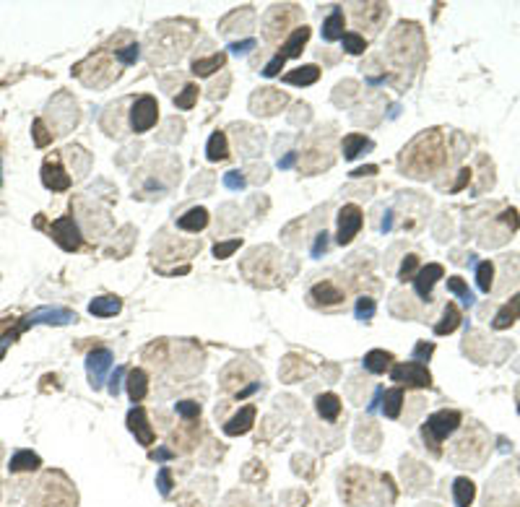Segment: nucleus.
<instances>
[{
  "mask_svg": "<svg viewBox=\"0 0 520 507\" xmlns=\"http://www.w3.org/2000/svg\"><path fill=\"white\" fill-rule=\"evenodd\" d=\"M445 162V149H443V136L440 130H429L409 146V151H403L401 167L409 169L411 177H427L434 172L440 164Z\"/></svg>",
  "mask_w": 520,
  "mask_h": 507,
  "instance_id": "f257e3e1",
  "label": "nucleus"
},
{
  "mask_svg": "<svg viewBox=\"0 0 520 507\" xmlns=\"http://www.w3.org/2000/svg\"><path fill=\"white\" fill-rule=\"evenodd\" d=\"M461 411H453V409H443V411H434L429 419L422 424V437L424 443L429 445V450H432L434 455H440L443 450H440V445L453 434L458 427H461Z\"/></svg>",
  "mask_w": 520,
  "mask_h": 507,
  "instance_id": "f03ea898",
  "label": "nucleus"
},
{
  "mask_svg": "<svg viewBox=\"0 0 520 507\" xmlns=\"http://www.w3.org/2000/svg\"><path fill=\"white\" fill-rule=\"evenodd\" d=\"M390 380L401 382L406 388H429L432 385V375L424 367L422 362H401L396 367H390Z\"/></svg>",
  "mask_w": 520,
  "mask_h": 507,
  "instance_id": "7ed1b4c3",
  "label": "nucleus"
},
{
  "mask_svg": "<svg viewBox=\"0 0 520 507\" xmlns=\"http://www.w3.org/2000/svg\"><path fill=\"white\" fill-rule=\"evenodd\" d=\"M130 130L133 133H146V130H151L154 125H156V120H159V104H156V99L154 97H138L136 102H133V107H130Z\"/></svg>",
  "mask_w": 520,
  "mask_h": 507,
  "instance_id": "20e7f679",
  "label": "nucleus"
},
{
  "mask_svg": "<svg viewBox=\"0 0 520 507\" xmlns=\"http://www.w3.org/2000/svg\"><path fill=\"white\" fill-rule=\"evenodd\" d=\"M68 323H76V313L68 310V307H39L24 317L19 323V333L32 328V325H68Z\"/></svg>",
  "mask_w": 520,
  "mask_h": 507,
  "instance_id": "39448f33",
  "label": "nucleus"
},
{
  "mask_svg": "<svg viewBox=\"0 0 520 507\" xmlns=\"http://www.w3.org/2000/svg\"><path fill=\"white\" fill-rule=\"evenodd\" d=\"M364 224V216H362V208L357 203H346L341 211H338V229H336V242L344 248V245H351L354 237L359 234V229Z\"/></svg>",
  "mask_w": 520,
  "mask_h": 507,
  "instance_id": "423d86ee",
  "label": "nucleus"
},
{
  "mask_svg": "<svg viewBox=\"0 0 520 507\" xmlns=\"http://www.w3.org/2000/svg\"><path fill=\"white\" fill-rule=\"evenodd\" d=\"M50 234H53L55 242H57L63 250H68V252L78 250L81 248V242H84V239H81V229H78L73 216H60L57 221H53Z\"/></svg>",
  "mask_w": 520,
  "mask_h": 507,
  "instance_id": "0eeeda50",
  "label": "nucleus"
},
{
  "mask_svg": "<svg viewBox=\"0 0 520 507\" xmlns=\"http://www.w3.org/2000/svg\"><path fill=\"white\" fill-rule=\"evenodd\" d=\"M286 102H289V97L286 94H281L279 89H258L252 97H250V109L255 112V115H276V112H281L284 107H286Z\"/></svg>",
  "mask_w": 520,
  "mask_h": 507,
  "instance_id": "6e6552de",
  "label": "nucleus"
},
{
  "mask_svg": "<svg viewBox=\"0 0 520 507\" xmlns=\"http://www.w3.org/2000/svg\"><path fill=\"white\" fill-rule=\"evenodd\" d=\"M112 369V351L109 349H94L86 356V372H89V382L91 388L99 390L102 382L107 380V372Z\"/></svg>",
  "mask_w": 520,
  "mask_h": 507,
  "instance_id": "1a4fd4ad",
  "label": "nucleus"
},
{
  "mask_svg": "<svg viewBox=\"0 0 520 507\" xmlns=\"http://www.w3.org/2000/svg\"><path fill=\"white\" fill-rule=\"evenodd\" d=\"M440 279H445V268L440 266V263H427L424 268L416 270V276H414V292L419 294L422 299H432V289L434 284Z\"/></svg>",
  "mask_w": 520,
  "mask_h": 507,
  "instance_id": "9d476101",
  "label": "nucleus"
},
{
  "mask_svg": "<svg viewBox=\"0 0 520 507\" xmlns=\"http://www.w3.org/2000/svg\"><path fill=\"white\" fill-rule=\"evenodd\" d=\"M294 16H297V6H273V11L268 13V19H266V39L276 42V39L286 32V29H284L286 21L294 19Z\"/></svg>",
  "mask_w": 520,
  "mask_h": 507,
  "instance_id": "9b49d317",
  "label": "nucleus"
},
{
  "mask_svg": "<svg viewBox=\"0 0 520 507\" xmlns=\"http://www.w3.org/2000/svg\"><path fill=\"white\" fill-rule=\"evenodd\" d=\"M128 430L133 432V437L138 440L141 445H154V427L149 424V416H146V411L141 409V406H136V409L128 411Z\"/></svg>",
  "mask_w": 520,
  "mask_h": 507,
  "instance_id": "f8f14e48",
  "label": "nucleus"
},
{
  "mask_svg": "<svg viewBox=\"0 0 520 507\" xmlns=\"http://www.w3.org/2000/svg\"><path fill=\"white\" fill-rule=\"evenodd\" d=\"M255 414H258V409H255L252 403H250V406H242V409L224 424V434H229V437L248 434V432L252 430V424H255Z\"/></svg>",
  "mask_w": 520,
  "mask_h": 507,
  "instance_id": "ddd939ff",
  "label": "nucleus"
},
{
  "mask_svg": "<svg viewBox=\"0 0 520 507\" xmlns=\"http://www.w3.org/2000/svg\"><path fill=\"white\" fill-rule=\"evenodd\" d=\"M42 183L47 190H55V193H63L71 187V174L65 172L63 167L57 162H44L42 164Z\"/></svg>",
  "mask_w": 520,
  "mask_h": 507,
  "instance_id": "4468645a",
  "label": "nucleus"
},
{
  "mask_svg": "<svg viewBox=\"0 0 520 507\" xmlns=\"http://www.w3.org/2000/svg\"><path fill=\"white\" fill-rule=\"evenodd\" d=\"M125 388H128V396L133 403H141L146 398V393H149V375L138 367L130 369L128 378H125Z\"/></svg>",
  "mask_w": 520,
  "mask_h": 507,
  "instance_id": "2eb2a0df",
  "label": "nucleus"
},
{
  "mask_svg": "<svg viewBox=\"0 0 520 507\" xmlns=\"http://www.w3.org/2000/svg\"><path fill=\"white\" fill-rule=\"evenodd\" d=\"M307 39H310V26H297L292 32V37L286 39V42L281 44V50H279V55H281L284 60H289V57H299L302 55V47L307 44Z\"/></svg>",
  "mask_w": 520,
  "mask_h": 507,
  "instance_id": "dca6fc26",
  "label": "nucleus"
},
{
  "mask_svg": "<svg viewBox=\"0 0 520 507\" xmlns=\"http://www.w3.org/2000/svg\"><path fill=\"white\" fill-rule=\"evenodd\" d=\"M310 299L315 304H341L344 302V292L338 286H333L331 281H320V284H315L310 289Z\"/></svg>",
  "mask_w": 520,
  "mask_h": 507,
  "instance_id": "f3484780",
  "label": "nucleus"
},
{
  "mask_svg": "<svg viewBox=\"0 0 520 507\" xmlns=\"http://www.w3.org/2000/svg\"><path fill=\"white\" fill-rule=\"evenodd\" d=\"M315 409H317V416L323 421H336L341 416V398L336 393H320L315 398Z\"/></svg>",
  "mask_w": 520,
  "mask_h": 507,
  "instance_id": "a211bd4d",
  "label": "nucleus"
},
{
  "mask_svg": "<svg viewBox=\"0 0 520 507\" xmlns=\"http://www.w3.org/2000/svg\"><path fill=\"white\" fill-rule=\"evenodd\" d=\"M317 78H320L317 65H299V68H294V71H289L284 76V84H289V86H313Z\"/></svg>",
  "mask_w": 520,
  "mask_h": 507,
  "instance_id": "6ab92c4d",
  "label": "nucleus"
},
{
  "mask_svg": "<svg viewBox=\"0 0 520 507\" xmlns=\"http://www.w3.org/2000/svg\"><path fill=\"white\" fill-rule=\"evenodd\" d=\"M177 227L183 229V232H201V229L208 227V211L203 208V205H195V208H190L187 214H183L180 219H177Z\"/></svg>",
  "mask_w": 520,
  "mask_h": 507,
  "instance_id": "aec40b11",
  "label": "nucleus"
},
{
  "mask_svg": "<svg viewBox=\"0 0 520 507\" xmlns=\"http://www.w3.org/2000/svg\"><path fill=\"white\" fill-rule=\"evenodd\" d=\"M120 310H122V299L112 297V294L97 297V299H91V304H89V313L94 315V317H115Z\"/></svg>",
  "mask_w": 520,
  "mask_h": 507,
  "instance_id": "412c9836",
  "label": "nucleus"
},
{
  "mask_svg": "<svg viewBox=\"0 0 520 507\" xmlns=\"http://www.w3.org/2000/svg\"><path fill=\"white\" fill-rule=\"evenodd\" d=\"M341 149H344V159L351 162V159H357V156H362L364 151L372 149V140L367 136H362V133H349L344 143H341Z\"/></svg>",
  "mask_w": 520,
  "mask_h": 507,
  "instance_id": "4be33fe9",
  "label": "nucleus"
},
{
  "mask_svg": "<svg viewBox=\"0 0 520 507\" xmlns=\"http://www.w3.org/2000/svg\"><path fill=\"white\" fill-rule=\"evenodd\" d=\"M344 26H346V19H344V11L341 8H333L331 11V16L323 21V39L325 42H336V39H341L344 37Z\"/></svg>",
  "mask_w": 520,
  "mask_h": 507,
  "instance_id": "5701e85b",
  "label": "nucleus"
},
{
  "mask_svg": "<svg viewBox=\"0 0 520 507\" xmlns=\"http://www.w3.org/2000/svg\"><path fill=\"white\" fill-rule=\"evenodd\" d=\"M39 465H42V458L37 453H32V450H19V453L11 455L8 471H11V474H21V471H37Z\"/></svg>",
  "mask_w": 520,
  "mask_h": 507,
  "instance_id": "b1692460",
  "label": "nucleus"
},
{
  "mask_svg": "<svg viewBox=\"0 0 520 507\" xmlns=\"http://www.w3.org/2000/svg\"><path fill=\"white\" fill-rule=\"evenodd\" d=\"M227 65V55L224 53H216L211 55V57H198V60H193V65H190V71H193L195 76L206 78L211 76V73H216V71H221Z\"/></svg>",
  "mask_w": 520,
  "mask_h": 507,
  "instance_id": "393cba45",
  "label": "nucleus"
},
{
  "mask_svg": "<svg viewBox=\"0 0 520 507\" xmlns=\"http://www.w3.org/2000/svg\"><path fill=\"white\" fill-rule=\"evenodd\" d=\"M474 497H476V486H474V481H471V479H466V476H458V479L453 481L455 507H471Z\"/></svg>",
  "mask_w": 520,
  "mask_h": 507,
  "instance_id": "a878e982",
  "label": "nucleus"
},
{
  "mask_svg": "<svg viewBox=\"0 0 520 507\" xmlns=\"http://www.w3.org/2000/svg\"><path fill=\"white\" fill-rule=\"evenodd\" d=\"M206 156H208V162H224V159L229 156V140H227V133H224V130L211 133L208 146H206Z\"/></svg>",
  "mask_w": 520,
  "mask_h": 507,
  "instance_id": "bb28decb",
  "label": "nucleus"
},
{
  "mask_svg": "<svg viewBox=\"0 0 520 507\" xmlns=\"http://www.w3.org/2000/svg\"><path fill=\"white\" fill-rule=\"evenodd\" d=\"M461 325V310H458V304L447 302L443 310V317H440V323L434 325V335H450Z\"/></svg>",
  "mask_w": 520,
  "mask_h": 507,
  "instance_id": "cd10ccee",
  "label": "nucleus"
},
{
  "mask_svg": "<svg viewBox=\"0 0 520 507\" xmlns=\"http://www.w3.org/2000/svg\"><path fill=\"white\" fill-rule=\"evenodd\" d=\"M382 406V414L388 416V419H398L401 416V409H403V390L401 388H390V390H382V400H380Z\"/></svg>",
  "mask_w": 520,
  "mask_h": 507,
  "instance_id": "c85d7f7f",
  "label": "nucleus"
},
{
  "mask_svg": "<svg viewBox=\"0 0 520 507\" xmlns=\"http://www.w3.org/2000/svg\"><path fill=\"white\" fill-rule=\"evenodd\" d=\"M302 362L304 359H299V356H294V354L284 359L281 372H279L284 382H294V380H299L302 375H310V372H313V367H310V365H302Z\"/></svg>",
  "mask_w": 520,
  "mask_h": 507,
  "instance_id": "c756f323",
  "label": "nucleus"
},
{
  "mask_svg": "<svg viewBox=\"0 0 520 507\" xmlns=\"http://www.w3.org/2000/svg\"><path fill=\"white\" fill-rule=\"evenodd\" d=\"M390 362H393V354L382 351V349H372V351L364 354V369L372 372V375H382L390 367Z\"/></svg>",
  "mask_w": 520,
  "mask_h": 507,
  "instance_id": "7c9ffc66",
  "label": "nucleus"
},
{
  "mask_svg": "<svg viewBox=\"0 0 520 507\" xmlns=\"http://www.w3.org/2000/svg\"><path fill=\"white\" fill-rule=\"evenodd\" d=\"M476 286L484 294L492 292V286H494V263L492 260H484L476 266Z\"/></svg>",
  "mask_w": 520,
  "mask_h": 507,
  "instance_id": "2f4dec72",
  "label": "nucleus"
},
{
  "mask_svg": "<svg viewBox=\"0 0 520 507\" xmlns=\"http://www.w3.org/2000/svg\"><path fill=\"white\" fill-rule=\"evenodd\" d=\"M447 292L455 294V297L466 304V307H471V304H474V292L468 289V284L461 279V276H450V279H447Z\"/></svg>",
  "mask_w": 520,
  "mask_h": 507,
  "instance_id": "473e14b6",
  "label": "nucleus"
},
{
  "mask_svg": "<svg viewBox=\"0 0 520 507\" xmlns=\"http://www.w3.org/2000/svg\"><path fill=\"white\" fill-rule=\"evenodd\" d=\"M341 44H344V50H346L349 55H362L367 50V39L359 32H346L341 37Z\"/></svg>",
  "mask_w": 520,
  "mask_h": 507,
  "instance_id": "72a5a7b5",
  "label": "nucleus"
},
{
  "mask_svg": "<svg viewBox=\"0 0 520 507\" xmlns=\"http://www.w3.org/2000/svg\"><path fill=\"white\" fill-rule=\"evenodd\" d=\"M198 91L201 89L195 86V84H185V89L174 97V107L177 109H193L195 102H198Z\"/></svg>",
  "mask_w": 520,
  "mask_h": 507,
  "instance_id": "f704fd0d",
  "label": "nucleus"
},
{
  "mask_svg": "<svg viewBox=\"0 0 520 507\" xmlns=\"http://www.w3.org/2000/svg\"><path fill=\"white\" fill-rule=\"evenodd\" d=\"M375 310H378V304H375L372 297H359L357 307H354V315H357V320H362V323H369V320L375 317Z\"/></svg>",
  "mask_w": 520,
  "mask_h": 507,
  "instance_id": "c9c22d12",
  "label": "nucleus"
},
{
  "mask_svg": "<svg viewBox=\"0 0 520 507\" xmlns=\"http://www.w3.org/2000/svg\"><path fill=\"white\" fill-rule=\"evenodd\" d=\"M239 248H242V237L227 239V242H216V245H214V258H219V260L232 258Z\"/></svg>",
  "mask_w": 520,
  "mask_h": 507,
  "instance_id": "e433bc0d",
  "label": "nucleus"
},
{
  "mask_svg": "<svg viewBox=\"0 0 520 507\" xmlns=\"http://www.w3.org/2000/svg\"><path fill=\"white\" fill-rule=\"evenodd\" d=\"M174 411H177V416L193 421L201 416V403H198V400H177V403H174Z\"/></svg>",
  "mask_w": 520,
  "mask_h": 507,
  "instance_id": "4c0bfd02",
  "label": "nucleus"
},
{
  "mask_svg": "<svg viewBox=\"0 0 520 507\" xmlns=\"http://www.w3.org/2000/svg\"><path fill=\"white\" fill-rule=\"evenodd\" d=\"M115 57H118L122 65H133L138 63V57H141V47L133 42V44H125V47H120V50H115Z\"/></svg>",
  "mask_w": 520,
  "mask_h": 507,
  "instance_id": "58836bf2",
  "label": "nucleus"
},
{
  "mask_svg": "<svg viewBox=\"0 0 520 507\" xmlns=\"http://www.w3.org/2000/svg\"><path fill=\"white\" fill-rule=\"evenodd\" d=\"M224 187L227 190H232V193H239V190H245V185H248V177H245V172H239V169H232V172L224 174Z\"/></svg>",
  "mask_w": 520,
  "mask_h": 507,
  "instance_id": "ea45409f",
  "label": "nucleus"
},
{
  "mask_svg": "<svg viewBox=\"0 0 520 507\" xmlns=\"http://www.w3.org/2000/svg\"><path fill=\"white\" fill-rule=\"evenodd\" d=\"M416 270H419V255H406L401 263V268H398V279L401 281H414V276H416Z\"/></svg>",
  "mask_w": 520,
  "mask_h": 507,
  "instance_id": "a19ab883",
  "label": "nucleus"
},
{
  "mask_svg": "<svg viewBox=\"0 0 520 507\" xmlns=\"http://www.w3.org/2000/svg\"><path fill=\"white\" fill-rule=\"evenodd\" d=\"M156 486H159V495H162V497L172 495L174 481H172V474H169V468H167V465H162V468H159V474H156Z\"/></svg>",
  "mask_w": 520,
  "mask_h": 507,
  "instance_id": "79ce46f5",
  "label": "nucleus"
},
{
  "mask_svg": "<svg viewBox=\"0 0 520 507\" xmlns=\"http://www.w3.org/2000/svg\"><path fill=\"white\" fill-rule=\"evenodd\" d=\"M512 323H515V315L510 313V307L505 304V307H502V310L494 315V320H492V328H494V331H505V328H510Z\"/></svg>",
  "mask_w": 520,
  "mask_h": 507,
  "instance_id": "37998d69",
  "label": "nucleus"
},
{
  "mask_svg": "<svg viewBox=\"0 0 520 507\" xmlns=\"http://www.w3.org/2000/svg\"><path fill=\"white\" fill-rule=\"evenodd\" d=\"M32 136H34V143L42 149V146H47L50 140H53V133H47V128H44V122L42 120H34V125H32Z\"/></svg>",
  "mask_w": 520,
  "mask_h": 507,
  "instance_id": "c03bdc74",
  "label": "nucleus"
},
{
  "mask_svg": "<svg viewBox=\"0 0 520 507\" xmlns=\"http://www.w3.org/2000/svg\"><path fill=\"white\" fill-rule=\"evenodd\" d=\"M432 354H434V344H432V341H429V344H427V341H419V344L414 346L411 359H414V362H427V359H429Z\"/></svg>",
  "mask_w": 520,
  "mask_h": 507,
  "instance_id": "a18cd8bd",
  "label": "nucleus"
},
{
  "mask_svg": "<svg viewBox=\"0 0 520 507\" xmlns=\"http://www.w3.org/2000/svg\"><path fill=\"white\" fill-rule=\"evenodd\" d=\"M122 375H125V367H118L112 375H109V385H107V390H109V396H115L118 398V393H120V385H122Z\"/></svg>",
  "mask_w": 520,
  "mask_h": 507,
  "instance_id": "49530a36",
  "label": "nucleus"
},
{
  "mask_svg": "<svg viewBox=\"0 0 520 507\" xmlns=\"http://www.w3.org/2000/svg\"><path fill=\"white\" fill-rule=\"evenodd\" d=\"M284 63H286V60H284L281 55L276 53V57H273L271 63H268V65H266V68H263V76H266V78L279 76V71H281V68H284Z\"/></svg>",
  "mask_w": 520,
  "mask_h": 507,
  "instance_id": "de8ad7c7",
  "label": "nucleus"
},
{
  "mask_svg": "<svg viewBox=\"0 0 520 507\" xmlns=\"http://www.w3.org/2000/svg\"><path fill=\"white\" fill-rule=\"evenodd\" d=\"M229 50L234 55H248L250 50H255V39H242V42H232Z\"/></svg>",
  "mask_w": 520,
  "mask_h": 507,
  "instance_id": "09e8293b",
  "label": "nucleus"
},
{
  "mask_svg": "<svg viewBox=\"0 0 520 507\" xmlns=\"http://www.w3.org/2000/svg\"><path fill=\"white\" fill-rule=\"evenodd\" d=\"M325 250H328V234H325V229L317 234V239H315V245H313V258H320Z\"/></svg>",
  "mask_w": 520,
  "mask_h": 507,
  "instance_id": "8fccbe9b",
  "label": "nucleus"
},
{
  "mask_svg": "<svg viewBox=\"0 0 520 507\" xmlns=\"http://www.w3.org/2000/svg\"><path fill=\"white\" fill-rule=\"evenodd\" d=\"M19 335V328L13 331V333H3L0 335V362H3V356H6V351H8V346L13 344V338Z\"/></svg>",
  "mask_w": 520,
  "mask_h": 507,
  "instance_id": "3c124183",
  "label": "nucleus"
},
{
  "mask_svg": "<svg viewBox=\"0 0 520 507\" xmlns=\"http://www.w3.org/2000/svg\"><path fill=\"white\" fill-rule=\"evenodd\" d=\"M372 174H378V167H375V164H367V167H357V169L351 172V177H354V180H362V177H372Z\"/></svg>",
  "mask_w": 520,
  "mask_h": 507,
  "instance_id": "603ef678",
  "label": "nucleus"
},
{
  "mask_svg": "<svg viewBox=\"0 0 520 507\" xmlns=\"http://www.w3.org/2000/svg\"><path fill=\"white\" fill-rule=\"evenodd\" d=\"M502 221H505V224H510V227H512V229H518V227H520V221H518V211H515V208H508V211L502 214Z\"/></svg>",
  "mask_w": 520,
  "mask_h": 507,
  "instance_id": "864d4df0",
  "label": "nucleus"
},
{
  "mask_svg": "<svg viewBox=\"0 0 520 507\" xmlns=\"http://www.w3.org/2000/svg\"><path fill=\"white\" fill-rule=\"evenodd\" d=\"M297 156H299L297 151H289L286 156H284V159H279V169H292L294 162H297Z\"/></svg>",
  "mask_w": 520,
  "mask_h": 507,
  "instance_id": "5fc2aeb1",
  "label": "nucleus"
},
{
  "mask_svg": "<svg viewBox=\"0 0 520 507\" xmlns=\"http://www.w3.org/2000/svg\"><path fill=\"white\" fill-rule=\"evenodd\" d=\"M151 458H154V461H162V463H164V461H172L174 453L169 450V448H159V450H154V453H151Z\"/></svg>",
  "mask_w": 520,
  "mask_h": 507,
  "instance_id": "6e6d98bb",
  "label": "nucleus"
},
{
  "mask_svg": "<svg viewBox=\"0 0 520 507\" xmlns=\"http://www.w3.org/2000/svg\"><path fill=\"white\" fill-rule=\"evenodd\" d=\"M468 180H471V169H461V177H458V183L453 185V193H458V190H461Z\"/></svg>",
  "mask_w": 520,
  "mask_h": 507,
  "instance_id": "4d7b16f0",
  "label": "nucleus"
},
{
  "mask_svg": "<svg viewBox=\"0 0 520 507\" xmlns=\"http://www.w3.org/2000/svg\"><path fill=\"white\" fill-rule=\"evenodd\" d=\"M258 388H260V382H250V385H245L242 390H237V398H248L250 393H255Z\"/></svg>",
  "mask_w": 520,
  "mask_h": 507,
  "instance_id": "13d9d810",
  "label": "nucleus"
},
{
  "mask_svg": "<svg viewBox=\"0 0 520 507\" xmlns=\"http://www.w3.org/2000/svg\"><path fill=\"white\" fill-rule=\"evenodd\" d=\"M508 307H510V313L515 315V317H520V292L515 294L512 299H510V302H508Z\"/></svg>",
  "mask_w": 520,
  "mask_h": 507,
  "instance_id": "bf43d9fd",
  "label": "nucleus"
},
{
  "mask_svg": "<svg viewBox=\"0 0 520 507\" xmlns=\"http://www.w3.org/2000/svg\"><path fill=\"white\" fill-rule=\"evenodd\" d=\"M0 185H3V164H0Z\"/></svg>",
  "mask_w": 520,
  "mask_h": 507,
  "instance_id": "052dcab7",
  "label": "nucleus"
},
{
  "mask_svg": "<svg viewBox=\"0 0 520 507\" xmlns=\"http://www.w3.org/2000/svg\"><path fill=\"white\" fill-rule=\"evenodd\" d=\"M518 414H520V403H518Z\"/></svg>",
  "mask_w": 520,
  "mask_h": 507,
  "instance_id": "680f3d73",
  "label": "nucleus"
}]
</instances>
